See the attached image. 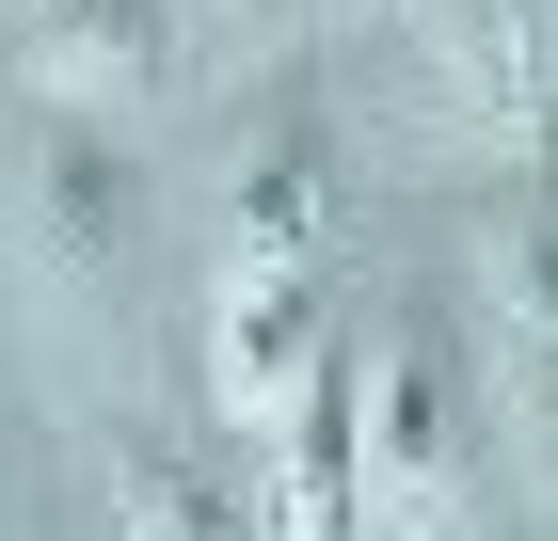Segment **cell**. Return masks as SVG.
<instances>
[{
	"instance_id": "obj_1",
	"label": "cell",
	"mask_w": 558,
	"mask_h": 541,
	"mask_svg": "<svg viewBox=\"0 0 558 541\" xmlns=\"http://www.w3.org/2000/svg\"><path fill=\"white\" fill-rule=\"evenodd\" d=\"M336 415H351V494L384 509V526H415V541L463 526V494H478V367H463V334L430 319V303L367 319Z\"/></svg>"
},
{
	"instance_id": "obj_5",
	"label": "cell",
	"mask_w": 558,
	"mask_h": 541,
	"mask_svg": "<svg viewBox=\"0 0 558 541\" xmlns=\"http://www.w3.org/2000/svg\"><path fill=\"white\" fill-rule=\"evenodd\" d=\"M175 48V0H33V81L81 96V112H112V96L160 81Z\"/></svg>"
},
{
	"instance_id": "obj_3",
	"label": "cell",
	"mask_w": 558,
	"mask_h": 541,
	"mask_svg": "<svg viewBox=\"0 0 558 541\" xmlns=\"http://www.w3.org/2000/svg\"><path fill=\"white\" fill-rule=\"evenodd\" d=\"M319 208H336V127L319 96L240 127V175H223V271H319Z\"/></svg>"
},
{
	"instance_id": "obj_2",
	"label": "cell",
	"mask_w": 558,
	"mask_h": 541,
	"mask_svg": "<svg viewBox=\"0 0 558 541\" xmlns=\"http://www.w3.org/2000/svg\"><path fill=\"white\" fill-rule=\"evenodd\" d=\"M0 208H16V239H33V271L64 303H112L129 287V239H144V160L112 144V112L33 96L16 144H0Z\"/></svg>"
},
{
	"instance_id": "obj_7",
	"label": "cell",
	"mask_w": 558,
	"mask_h": 541,
	"mask_svg": "<svg viewBox=\"0 0 558 541\" xmlns=\"http://www.w3.org/2000/svg\"><path fill=\"white\" fill-rule=\"evenodd\" d=\"M367 526V494H351V415H336V382H303L288 398V478H271L256 541H351Z\"/></svg>"
},
{
	"instance_id": "obj_4",
	"label": "cell",
	"mask_w": 558,
	"mask_h": 541,
	"mask_svg": "<svg viewBox=\"0 0 558 541\" xmlns=\"http://www.w3.org/2000/svg\"><path fill=\"white\" fill-rule=\"evenodd\" d=\"M303 382H319V271H223L208 398H223V415H288Z\"/></svg>"
},
{
	"instance_id": "obj_8",
	"label": "cell",
	"mask_w": 558,
	"mask_h": 541,
	"mask_svg": "<svg viewBox=\"0 0 558 541\" xmlns=\"http://www.w3.org/2000/svg\"><path fill=\"white\" fill-rule=\"evenodd\" d=\"M478 271H495V303H511V319H558V175L495 208V255H478Z\"/></svg>"
},
{
	"instance_id": "obj_9",
	"label": "cell",
	"mask_w": 558,
	"mask_h": 541,
	"mask_svg": "<svg viewBox=\"0 0 558 541\" xmlns=\"http://www.w3.org/2000/svg\"><path fill=\"white\" fill-rule=\"evenodd\" d=\"M240 16H256V0H240Z\"/></svg>"
},
{
	"instance_id": "obj_6",
	"label": "cell",
	"mask_w": 558,
	"mask_h": 541,
	"mask_svg": "<svg viewBox=\"0 0 558 541\" xmlns=\"http://www.w3.org/2000/svg\"><path fill=\"white\" fill-rule=\"evenodd\" d=\"M96 478H112V526H129V541H256V509L223 494L192 446H144V430H112V446H96Z\"/></svg>"
}]
</instances>
